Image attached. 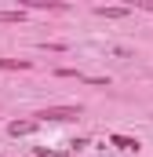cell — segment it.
<instances>
[{
    "label": "cell",
    "instance_id": "6",
    "mask_svg": "<svg viewBox=\"0 0 153 157\" xmlns=\"http://www.w3.org/2000/svg\"><path fill=\"white\" fill-rule=\"evenodd\" d=\"M22 11H0V22H18Z\"/></svg>",
    "mask_w": 153,
    "mask_h": 157
},
{
    "label": "cell",
    "instance_id": "2",
    "mask_svg": "<svg viewBox=\"0 0 153 157\" xmlns=\"http://www.w3.org/2000/svg\"><path fill=\"white\" fill-rule=\"evenodd\" d=\"M37 124L40 121H15L7 132H11V135H29V132H37Z\"/></svg>",
    "mask_w": 153,
    "mask_h": 157
},
{
    "label": "cell",
    "instance_id": "5",
    "mask_svg": "<svg viewBox=\"0 0 153 157\" xmlns=\"http://www.w3.org/2000/svg\"><path fill=\"white\" fill-rule=\"evenodd\" d=\"M99 15H110V18H120V15H128L124 7H99Z\"/></svg>",
    "mask_w": 153,
    "mask_h": 157
},
{
    "label": "cell",
    "instance_id": "7",
    "mask_svg": "<svg viewBox=\"0 0 153 157\" xmlns=\"http://www.w3.org/2000/svg\"><path fill=\"white\" fill-rule=\"evenodd\" d=\"M150 7H153V4H150Z\"/></svg>",
    "mask_w": 153,
    "mask_h": 157
},
{
    "label": "cell",
    "instance_id": "3",
    "mask_svg": "<svg viewBox=\"0 0 153 157\" xmlns=\"http://www.w3.org/2000/svg\"><path fill=\"white\" fill-rule=\"evenodd\" d=\"M29 59H0V70H29Z\"/></svg>",
    "mask_w": 153,
    "mask_h": 157
},
{
    "label": "cell",
    "instance_id": "4",
    "mask_svg": "<svg viewBox=\"0 0 153 157\" xmlns=\"http://www.w3.org/2000/svg\"><path fill=\"white\" fill-rule=\"evenodd\" d=\"M113 146H120V150H139V139H128V135H113Z\"/></svg>",
    "mask_w": 153,
    "mask_h": 157
},
{
    "label": "cell",
    "instance_id": "1",
    "mask_svg": "<svg viewBox=\"0 0 153 157\" xmlns=\"http://www.w3.org/2000/svg\"><path fill=\"white\" fill-rule=\"evenodd\" d=\"M80 117V110L76 106H51V110H40L37 121H76Z\"/></svg>",
    "mask_w": 153,
    "mask_h": 157
}]
</instances>
